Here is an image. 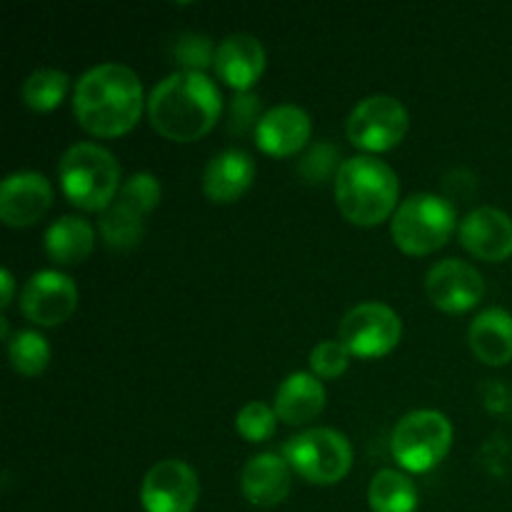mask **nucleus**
<instances>
[{
	"label": "nucleus",
	"mask_w": 512,
	"mask_h": 512,
	"mask_svg": "<svg viewBox=\"0 0 512 512\" xmlns=\"http://www.w3.org/2000/svg\"><path fill=\"white\" fill-rule=\"evenodd\" d=\"M0 285H3V298H0V308H8L10 303H13V293H15V280H13V273H10L8 268L0 273Z\"/></svg>",
	"instance_id": "31"
},
{
	"label": "nucleus",
	"mask_w": 512,
	"mask_h": 512,
	"mask_svg": "<svg viewBox=\"0 0 512 512\" xmlns=\"http://www.w3.org/2000/svg\"><path fill=\"white\" fill-rule=\"evenodd\" d=\"M200 498V480L183 460H160L145 473L140 503L145 512H193Z\"/></svg>",
	"instance_id": "11"
},
{
	"label": "nucleus",
	"mask_w": 512,
	"mask_h": 512,
	"mask_svg": "<svg viewBox=\"0 0 512 512\" xmlns=\"http://www.w3.org/2000/svg\"><path fill=\"white\" fill-rule=\"evenodd\" d=\"M145 228V215L115 198V203L100 215V235L113 250H130L140 243Z\"/></svg>",
	"instance_id": "23"
},
{
	"label": "nucleus",
	"mask_w": 512,
	"mask_h": 512,
	"mask_svg": "<svg viewBox=\"0 0 512 512\" xmlns=\"http://www.w3.org/2000/svg\"><path fill=\"white\" fill-rule=\"evenodd\" d=\"M283 458L308 483L335 485L353 468V445L333 428H310L285 443Z\"/></svg>",
	"instance_id": "7"
},
{
	"label": "nucleus",
	"mask_w": 512,
	"mask_h": 512,
	"mask_svg": "<svg viewBox=\"0 0 512 512\" xmlns=\"http://www.w3.org/2000/svg\"><path fill=\"white\" fill-rule=\"evenodd\" d=\"M53 205V185L33 170L10 173L0 185V220L8 228H30Z\"/></svg>",
	"instance_id": "13"
},
{
	"label": "nucleus",
	"mask_w": 512,
	"mask_h": 512,
	"mask_svg": "<svg viewBox=\"0 0 512 512\" xmlns=\"http://www.w3.org/2000/svg\"><path fill=\"white\" fill-rule=\"evenodd\" d=\"M350 350L340 340H323L310 353V370L320 380H335L348 370Z\"/></svg>",
	"instance_id": "28"
},
{
	"label": "nucleus",
	"mask_w": 512,
	"mask_h": 512,
	"mask_svg": "<svg viewBox=\"0 0 512 512\" xmlns=\"http://www.w3.org/2000/svg\"><path fill=\"white\" fill-rule=\"evenodd\" d=\"M453 445V423L438 410L403 415L390 435V450L408 473H428L443 463Z\"/></svg>",
	"instance_id": "6"
},
{
	"label": "nucleus",
	"mask_w": 512,
	"mask_h": 512,
	"mask_svg": "<svg viewBox=\"0 0 512 512\" xmlns=\"http://www.w3.org/2000/svg\"><path fill=\"white\" fill-rule=\"evenodd\" d=\"M368 503L373 512H415L418 510V488L405 473L385 468L370 480Z\"/></svg>",
	"instance_id": "22"
},
{
	"label": "nucleus",
	"mask_w": 512,
	"mask_h": 512,
	"mask_svg": "<svg viewBox=\"0 0 512 512\" xmlns=\"http://www.w3.org/2000/svg\"><path fill=\"white\" fill-rule=\"evenodd\" d=\"M118 200H123L125 205H130L133 210H138L140 215L148 218L160 203V183L155 175L150 173H135L120 188Z\"/></svg>",
	"instance_id": "27"
},
{
	"label": "nucleus",
	"mask_w": 512,
	"mask_h": 512,
	"mask_svg": "<svg viewBox=\"0 0 512 512\" xmlns=\"http://www.w3.org/2000/svg\"><path fill=\"white\" fill-rule=\"evenodd\" d=\"M325 400L323 380L313 373H293L275 390L273 408L285 425H305L323 413Z\"/></svg>",
	"instance_id": "19"
},
{
	"label": "nucleus",
	"mask_w": 512,
	"mask_h": 512,
	"mask_svg": "<svg viewBox=\"0 0 512 512\" xmlns=\"http://www.w3.org/2000/svg\"><path fill=\"white\" fill-rule=\"evenodd\" d=\"M310 133H313V120H310L308 110L293 103H280L263 113L258 128H255V143L263 153L288 158L305 148Z\"/></svg>",
	"instance_id": "15"
},
{
	"label": "nucleus",
	"mask_w": 512,
	"mask_h": 512,
	"mask_svg": "<svg viewBox=\"0 0 512 512\" xmlns=\"http://www.w3.org/2000/svg\"><path fill=\"white\" fill-rule=\"evenodd\" d=\"M265 60H268L265 48L255 35L230 33L215 48L213 68L223 83H228L238 93H248L263 75Z\"/></svg>",
	"instance_id": "16"
},
{
	"label": "nucleus",
	"mask_w": 512,
	"mask_h": 512,
	"mask_svg": "<svg viewBox=\"0 0 512 512\" xmlns=\"http://www.w3.org/2000/svg\"><path fill=\"white\" fill-rule=\"evenodd\" d=\"M403 338V320L385 303H360L343 315L338 340L353 358L373 360L393 353Z\"/></svg>",
	"instance_id": "9"
},
{
	"label": "nucleus",
	"mask_w": 512,
	"mask_h": 512,
	"mask_svg": "<svg viewBox=\"0 0 512 512\" xmlns=\"http://www.w3.org/2000/svg\"><path fill=\"white\" fill-rule=\"evenodd\" d=\"M475 358L490 368H503L512 360V315L503 308H488L475 315L468 330Z\"/></svg>",
	"instance_id": "20"
},
{
	"label": "nucleus",
	"mask_w": 512,
	"mask_h": 512,
	"mask_svg": "<svg viewBox=\"0 0 512 512\" xmlns=\"http://www.w3.org/2000/svg\"><path fill=\"white\" fill-rule=\"evenodd\" d=\"M460 245L473 258L485 263H503L512 255V218L505 210L475 208L460 220Z\"/></svg>",
	"instance_id": "14"
},
{
	"label": "nucleus",
	"mask_w": 512,
	"mask_h": 512,
	"mask_svg": "<svg viewBox=\"0 0 512 512\" xmlns=\"http://www.w3.org/2000/svg\"><path fill=\"white\" fill-rule=\"evenodd\" d=\"M235 430L243 435L248 443H265L278 430V413L270 405L253 400V403L243 405L235 418Z\"/></svg>",
	"instance_id": "26"
},
{
	"label": "nucleus",
	"mask_w": 512,
	"mask_h": 512,
	"mask_svg": "<svg viewBox=\"0 0 512 512\" xmlns=\"http://www.w3.org/2000/svg\"><path fill=\"white\" fill-rule=\"evenodd\" d=\"M425 295L443 313H468L483 300L485 280L480 270L465 260L448 258L428 270Z\"/></svg>",
	"instance_id": "12"
},
{
	"label": "nucleus",
	"mask_w": 512,
	"mask_h": 512,
	"mask_svg": "<svg viewBox=\"0 0 512 512\" xmlns=\"http://www.w3.org/2000/svg\"><path fill=\"white\" fill-rule=\"evenodd\" d=\"M143 83L123 63H100L80 75L73 90V113L80 128L95 138H120L138 125Z\"/></svg>",
	"instance_id": "1"
},
{
	"label": "nucleus",
	"mask_w": 512,
	"mask_h": 512,
	"mask_svg": "<svg viewBox=\"0 0 512 512\" xmlns=\"http://www.w3.org/2000/svg\"><path fill=\"white\" fill-rule=\"evenodd\" d=\"M293 468L278 453L253 455L240 473V490L255 508H275L290 495Z\"/></svg>",
	"instance_id": "17"
},
{
	"label": "nucleus",
	"mask_w": 512,
	"mask_h": 512,
	"mask_svg": "<svg viewBox=\"0 0 512 512\" xmlns=\"http://www.w3.org/2000/svg\"><path fill=\"white\" fill-rule=\"evenodd\" d=\"M75 308H78V285L60 270L33 273L20 290V313L40 328L65 323Z\"/></svg>",
	"instance_id": "10"
},
{
	"label": "nucleus",
	"mask_w": 512,
	"mask_h": 512,
	"mask_svg": "<svg viewBox=\"0 0 512 512\" xmlns=\"http://www.w3.org/2000/svg\"><path fill=\"white\" fill-rule=\"evenodd\" d=\"M8 358L15 373L23 375V378H35L48 368L50 345L35 330H18L8 340Z\"/></svg>",
	"instance_id": "25"
},
{
	"label": "nucleus",
	"mask_w": 512,
	"mask_h": 512,
	"mask_svg": "<svg viewBox=\"0 0 512 512\" xmlns=\"http://www.w3.org/2000/svg\"><path fill=\"white\" fill-rule=\"evenodd\" d=\"M95 250V228L80 215H63L45 230V253L58 265H80Z\"/></svg>",
	"instance_id": "21"
},
{
	"label": "nucleus",
	"mask_w": 512,
	"mask_h": 512,
	"mask_svg": "<svg viewBox=\"0 0 512 512\" xmlns=\"http://www.w3.org/2000/svg\"><path fill=\"white\" fill-rule=\"evenodd\" d=\"M175 60L183 65V70L190 73H203L208 65H213L215 60V48L210 43V38L198 33H185L175 40Z\"/></svg>",
	"instance_id": "29"
},
{
	"label": "nucleus",
	"mask_w": 512,
	"mask_h": 512,
	"mask_svg": "<svg viewBox=\"0 0 512 512\" xmlns=\"http://www.w3.org/2000/svg\"><path fill=\"white\" fill-rule=\"evenodd\" d=\"M410 128L408 108L393 95H368L348 115V140L368 153H385L403 143Z\"/></svg>",
	"instance_id": "8"
},
{
	"label": "nucleus",
	"mask_w": 512,
	"mask_h": 512,
	"mask_svg": "<svg viewBox=\"0 0 512 512\" xmlns=\"http://www.w3.org/2000/svg\"><path fill=\"white\" fill-rule=\"evenodd\" d=\"M68 73L58 68H38L25 78L23 83V103L38 113H48L63 103L68 93Z\"/></svg>",
	"instance_id": "24"
},
{
	"label": "nucleus",
	"mask_w": 512,
	"mask_h": 512,
	"mask_svg": "<svg viewBox=\"0 0 512 512\" xmlns=\"http://www.w3.org/2000/svg\"><path fill=\"white\" fill-rule=\"evenodd\" d=\"M458 228L450 200L435 193H415L398 205L390 218L393 243L408 255H430L445 248Z\"/></svg>",
	"instance_id": "5"
},
{
	"label": "nucleus",
	"mask_w": 512,
	"mask_h": 512,
	"mask_svg": "<svg viewBox=\"0 0 512 512\" xmlns=\"http://www.w3.org/2000/svg\"><path fill=\"white\" fill-rule=\"evenodd\" d=\"M255 180V160L248 150L228 148L210 158L203 173V193L213 203H235Z\"/></svg>",
	"instance_id": "18"
},
{
	"label": "nucleus",
	"mask_w": 512,
	"mask_h": 512,
	"mask_svg": "<svg viewBox=\"0 0 512 512\" xmlns=\"http://www.w3.org/2000/svg\"><path fill=\"white\" fill-rule=\"evenodd\" d=\"M335 205L348 223L375 228L398 210L400 180L385 160L355 155L340 163L335 173Z\"/></svg>",
	"instance_id": "3"
},
{
	"label": "nucleus",
	"mask_w": 512,
	"mask_h": 512,
	"mask_svg": "<svg viewBox=\"0 0 512 512\" xmlns=\"http://www.w3.org/2000/svg\"><path fill=\"white\" fill-rule=\"evenodd\" d=\"M223 93L205 73L175 70L160 80L148 98V118L155 133L173 143H193L215 128Z\"/></svg>",
	"instance_id": "2"
},
{
	"label": "nucleus",
	"mask_w": 512,
	"mask_h": 512,
	"mask_svg": "<svg viewBox=\"0 0 512 512\" xmlns=\"http://www.w3.org/2000/svg\"><path fill=\"white\" fill-rule=\"evenodd\" d=\"M63 195L80 210L103 213L120 193V165L108 148L98 143H75L58 163Z\"/></svg>",
	"instance_id": "4"
},
{
	"label": "nucleus",
	"mask_w": 512,
	"mask_h": 512,
	"mask_svg": "<svg viewBox=\"0 0 512 512\" xmlns=\"http://www.w3.org/2000/svg\"><path fill=\"white\" fill-rule=\"evenodd\" d=\"M228 115L230 130H233V133H245L248 128H258L260 118H263V115H260V98L250 93V90L248 93H238L230 100Z\"/></svg>",
	"instance_id": "30"
}]
</instances>
